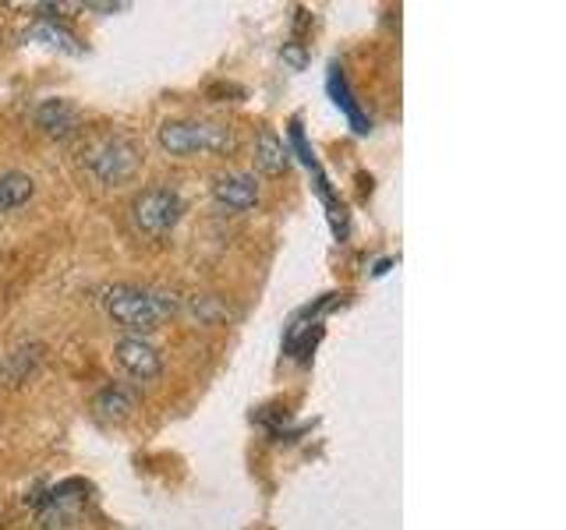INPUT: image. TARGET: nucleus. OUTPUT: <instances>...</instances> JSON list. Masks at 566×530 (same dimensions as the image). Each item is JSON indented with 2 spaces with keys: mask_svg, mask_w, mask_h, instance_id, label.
<instances>
[{
  "mask_svg": "<svg viewBox=\"0 0 566 530\" xmlns=\"http://www.w3.org/2000/svg\"><path fill=\"white\" fill-rule=\"evenodd\" d=\"M103 311L132 336L153 332L164 318L177 311V297L167 290L138 287V283H114L103 290Z\"/></svg>",
  "mask_w": 566,
  "mask_h": 530,
  "instance_id": "1",
  "label": "nucleus"
},
{
  "mask_svg": "<svg viewBox=\"0 0 566 530\" xmlns=\"http://www.w3.org/2000/svg\"><path fill=\"white\" fill-rule=\"evenodd\" d=\"M159 146L170 156H227L238 149V135L220 120H167L159 128Z\"/></svg>",
  "mask_w": 566,
  "mask_h": 530,
  "instance_id": "2",
  "label": "nucleus"
},
{
  "mask_svg": "<svg viewBox=\"0 0 566 530\" xmlns=\"http://www.w3.org/2000/svg\"><path fill=\"white\" fill-rule=\"evenodd\" d=\"M85 167L106 188H120L138 177L142 149L124 135H99L85 146Z\"/></svg>",
  "mask_w": 566,
  "mask_h": 530,
  "instance_id": "3",
  "label": "nucleus"
},
{
  "mask_svg": "<svg viewBox=\"0 0 566 530\" xmlns=\"http://www.w3.org/2000/svg\"><path fill=\"white\" fill-rule=\"evenodd\" d=\"M132 216H135V226L142 230V234L167 237L185 216V199L177 194V188L159 184V188H149V191L138 194L135 205H132Z\"/></svg>",
  "mask_w": 566,
  "mask_h": 530,
  "instance_id": "4",
  "label": "nucleus"
},
{
  "mask_svg": "<svg viewBox=\"0 0 566 530\" xmlns=\"http://www.w3.org/2000/svg\"><path fill=\"white\" fill-rule=\"evenodd\" d=\"M212 202L223 212H252L262 202V184L255 173H220L212 181Z\"/></svg>",
  "mask_w": 566,
  "mask_h": 530,
  "instance_id": "5",
  "label": "nucleus"
},
{
  "mask_svg": "<svg viewBox=\"0 0 566 530\" xmlns=\"http://www.w3.org/2000/svg\"><path fill=\"white\" fill-rule=\"evenodd\" d=\"M114 358L138 382H153V379H159V371H164L159 350L149 340H142V336H124V340L114 347Z\"/></svg>",
  "mask_w": 566,
  "mask_h": 530,
  "instance_id": "6",
  "label": "nucleus"
},
{
  "mask_svg": "<svg viewBox=\"0 0 566 530\" xmlns=\"http://www.w3.org/2000/svg\"><path fill=\"white\" fill-rule=\"evenodd\" d=\"M35 124H40L50 138H71L82 128V114H78V106L67 99H43L35 106Z\"/></svg>",
  "mask_w": 566,
  "mask_h": 530,
  "instance_id": "7",
  "label": "nucleus"
},
{
  "mask_svg": "<svg viewBox=\"0 0 566 530\" xmlns=\"http://www.w3.org/2000/svg\"><path fill=\"white\" fill-rule=\"evenodd\" d=\"M255 167L270 177H280L291 170V146L270 128H265L255 141Z\"/></svg>",
  "mask_w": 566,
  "mask_h": 530,
  "instance_id": "8",
  "label": "nucleus"
},
{
  "mask_svg": "<svg viewBox=\"0 0 566 530\" xmlns=\"http://www.w3.org/2000/svg\"><path fill=\"white\" fill-rule=\"evenodd\" d=\"M43 364V347L40 343H29V347H18L8 353V361L0 364V379L8 385H22L29 382V375H35V368Z\"/></svg>",
  "mask_w": 566,
  "mask_h": 530,
  "instance_id": "9",
  "label": "nucleus"
},
{
  "mask_svg": "<svg viewBox=\"0 0 566 530\" xmlns=\"http://www.w3.org/2000/svg\"><path fill=\"white\" fill-rule=\"evenodd\" d=\"M35 181L22 170H4L0 173V212H18L32 202Z\"/></svg>",
  "mask_w": 566,
  "mask_h": 530,
  "instance_id": "10",
  "label": "nucleus"
},
{
  "mask_svg": "<svg viewBox=\"0 0 566 530\" xmlns=\"http://www.w3.org/2000/svg\"><path fill=\"white\" fill-rule=\"evenodd\" d=\"M329 96H333V103L344 110V117L350 120V128H354V131H358V135H368V131H371V120L358 110V103H354L350 88H347L344 71L336 67V64L329 67Z\"/></svg>",
  "mask_w": 566,
  "mask_h": 530,
  "instance_id": "11",
  "label": "nucleus"
},
{
  "mask_svg": "<svg viewBox=\"0 0 566 530\" xmlns=\"http://www.w3.org/2000/svg\"><path fill=\"white\" fill-rule=\"evenodd\" d=\"M135 406H138V400H135V393L132 389H124V385H106L103 393L96 396V411H99V417H106V421H128L132 414H135Z\"/></svg>",
  "mask_w": 566,
  "mask_h": 530,
  "instance_id": "12",
  "label": "nucleus"
},
{
  "mask_svg": "<svg viewBox=\"0 0 566 530\" xmlns=\"http://www.w3.org/2000/svg\"><path fill=\"white\" fill-rule=\"evenodd\" d=\"M35 35H46V40H50L53 46H64V50H71V53H78L75 35L64 32V29H57V25H50V22H40V29H35Z\"/></svg>",
  "mask_w": 566,
  "mask_h": 530,
  "instance_id": "13",
  "label": "nucleus"
}]
</instances>
